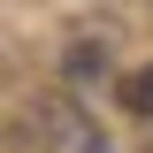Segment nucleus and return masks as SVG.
I'll return each instance as SVG.
<instances>
[{
  "label": "nucleus",
  "mask_w": 153,
  "mask_h": 153,
  "mask_svg": "<svg viewBox=\"0 0 153 153\" xmlns=\"http://www.w3.org/2000/svg\"><path fill=\"white\" fill-rule=\"evenodd\" d=\"M123 107H130V115H153V61L123 76Z\"/></svg>",
  "instance_id": "f257e3e1"
}]
</instances>
